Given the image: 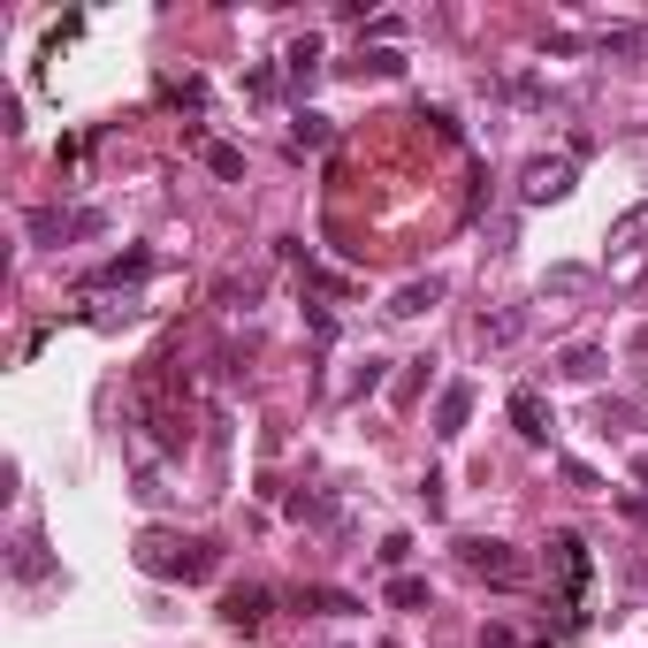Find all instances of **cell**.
I'll list each match as a JSON object with an SVG mask.
<instances>
[{
	"instance_id": "1",
	"label": "cell",
	"mask_w": 648,
	"mask_h": 648,
	"mask_svg": "<svg viewBox=\"0 0 648 648\" xmlns=\"http://www.w3.org/2000/svg\"><path fill=\"white\" fill-rule=\"evenodd\" d=\"M214 542H198V534H137V573H153V580H214Z\"/></svg>"
},
{
	"instance_id": "2",
	"label": "cell",
	"mask_w": 648,
	"mask_h": 648,
	"mask_svg": "<svg viewBox=\"0 0 648 648\" xmlns=\"http://www.w3.org/2000/svg\"><path fill=\"white\" fill-rule=\"evenodd\" d=\"M457 565H465L473 580H496V587L526 580V557H518L512 542H496V534H465V542H457Z\"/></svg>"
},
{
	"instance_id": "3",
	"label": "cell",
	"mask_w": 648,
	"mask_h": 648,
	"mask_svg": "<svg viewBox=\"0 0 648 648\" xmlns=\"http://www.w3.org/2000/svg\"><path fill=\"white\" fill-rule=\"evenodd\" d=\"M573 176H580V161H573V153L526 161V176H518V198H526V206H549V198H565V192H573Z\"/></svg>"
},
{
	"instance_id": "4",
	"label": "cell",
	"mask_w": 648,
	"mask_h": 648,
	"mask_svg": "<svg viewBox=\"0 0 648 648\" xmlns=\"http://www.w3.org/2000/svg\"><path fill=\"white\" fill-rule=\"evenodd\" d=\"M267 610H275V595H267V587H229V595H222V618H229L237 634L267 626Z\"/></svg>"
},
{
	"instance_id": "5",
	"label": "cell",
	"mask_w": 648,
	"mask_h": 648,
	"mask_svg": "<svg viewBox=\"0 0 648 648\" xmlns=\"http://www.w3.org/2000/svg\"><path fill=\"white\" fill-rule=\"evenodd\" d=\"M465 420H473V382H451L443 397H435V435H443V443H457V435H465Z\"/></svg>"
},
{
	"instance_id": "6",
	"label": "cell",
	"mask_w": 648,
	"mask_h": 648,
	"mask_svg": "<svg viewBox=\"0 0 648 648\" xmlns=\"http://www.w3.org/2000/svg\"><path fill=\"white\" fill-rule=\"evenodd\" d=\"M549 557H557V573H565V603H580V587H587V542H580V534H557Z\"/></svg>"
},
{
	"instance_id": "7",
	"label": "cell",
	"mask_w": 648,
	"mask_h": 648,
	"mask_svg": "<svg viewBox=\"0 0 648 648\" xmlns=\"http://www.w3.org/2000/svg\"><path fill=\"white\" fill-rule=\"evenodd\" d=\"M512 428L526 443H549V404H542V389H512Z\"/></svg>"
},
{
	"instance_id": "8",
	"label": "cell",
	"mask_w": 648,
	"mask_h": 648,
	"mask_svg": "<svg viewBox=\"0 0 648 648\" xmlns=\"http://www.w3.org/2000/svg\"><path fill=\"white\" fill-rule=\"evenodd\" d=\"M435 298H443V282H435V275H428V282H404V290H397V306H389V313H397V321H420V313H428V306H435Z\"/></svg>"
},
{
	"instance_id": "9",
	"label": "cell",
	"mask_w": 648,
	"mask_h": 648,
	"mask_svg": "<svg viewBox=\"0 0 648 648\" xmlns=\"http://www.w3.org/2000/svg\"><path fill=\"white\" fill-rule=\"evenodd\" d=\"M641 245H648V206H634L610 222V253H641Z\"/></svg>"
},
{
	"instance_id": "10",
	"label": "cell",
	"mask_w": 648,
	"mask_h": 648,
	"mask_svg": "<svg viewBox=\"0 0 648 648\" xmlns=\"http://www.w3.org/2000/svg\"><path fill=\"white\" fill-rule=\"evenodd\" d=\"M328 137H336V130H328V115H313V107H298V123H290V145H298V153H321Z\"/></svg>"
},
{
	"instance_id": "11",
	"label": "cell",
	"mask_w": 648,
	"mask_h": 648,
	"mask_svg": "<svg viewBox=\"0 0 648 648\" xmlns=\"http://www.w3.org/2000/svg\"><path fill=\"white\" fill-rule=\"evenodd\" d=\"M557 367H565V382H595V374H603V367H610V359H603V351H595V343H573V351H565V359H557Z\"/></svg>"
},
{
	"instance_id": "12",
	"label": "cell",
	"mask_w": 648,
	"mask_h": 648,
	"mask_svg": "<svg viewBox=\"0 0 648 648\" xmlns=\"http://www.w3.org/2000/svg\"><path fill=\"white\" fill-rule=\"evenodd\" d=\"M351 76H404V54H397V47H367V54L351 62Z\"/></svg>"
},
{
	"instance_id": "13",
	"label": "cell",
	"mask_w": 648,
	"mask_h": 648,
	"mask_svg": "<svg viewBox=\"0 0 648 648\" xmlns=\"http://www.w3.org/2000/svg\"><path fill=\"white\" fill-rule=\"evenodd\" d=\"M198 153H206V168H214L222 184H237V176H245V153H237V145H214V137H206Z\"/></svg>"
},
{
	"instance_id": "14",
	"label": "cell",
	"mask_w": 648,
	"mask_h": 648,
	"mask_svg": "<svg viewBox=\"0 0 648 648\" xmlns=\"http://www.w3.org/2000/svg\"><path fill=\"white\" fill-rule=\"evenodd\" d=\"M282 62H290V84H313V76H321V47H313V39H298Z\"/></svg>"
},
{
	"instance_id": "15",
	"label": "cell",
	"mask_w": 648,
	"mask_h": 648,
	"mask_svg": "<svg viewBox=\"0 0 648 648\" xmlns=\"http://www.w3.org/2000/svg\"><path fill=\"white\" fill-rule=\"evenodd\" d=\"M145 267H153V259H145V253H123V259H107V267H100L92 282H137Z\"/></svg>"
},
{
	"instance_id": "16",
	"label": "cell",
	"mask_w": 648,
	"mask_h": 648,
	"mask_svg": "<svg viewBox=\"0 0 648 648\" xmlns=\"http://www.w3.org/2000/svg\"><path fill=\"white\" fill-rule=\"evenodd\" d=\"M542 290H549V298H573V290H587V267H549Z\"/></svg>"
},
{
	"instance_id": "17",
	"label": "cell",
	"mask_w": 648,
	"mask_h": 648,
	"mask_svg": "<svg viewBox=\"0 0 648 648\" xmlns=\"http://www.w3.org/2000/svg\"><path fill=\"white\" fill-rule=\"evenodd\" d=\"M16 573H23V580H39V573H47V557H39V542H31V534L16 542Z\"/></svg>"
},
{
	"instance_id": "18",
	"label": "cell",
	"mask_w": 648,
	"mask_h": 648,
	"mask_svg": "<svg viewBox=\"0 0 648 648\" xmlns=\"http://www.w3.org/2000/svg\"><path fill=\"white\" fill-rule=\"evenodd\" d=\"M306 610H359L351 595H336V587H306Z\"/></svg>"
},
{
	"instance_id": "19",
	"label": "cell",
	"mask_w": 648,
	"mask_h": 648,
	"mask_svg": "<svg viewBox=\"0 0 648 648\" xmlns=\"http://www.w3.org/2000/svg\"><path fill=\"white\" fill-rule=\"evenodd\" d=\"M389 603H397V610H420V603H428V580H397L389 587Z\"/></svg>"
},
{
	"instance_id": "20",
	"label": "cell",
	"mask_w": 648,
	"mask_h": 648,
	"mask_svg": "<svg viewBox=\"0 0 648 648\" xmlns=\"http://www.w3.org/2000/svg\"><path fill=\"white\" fill-rule=\"evenodd\" d=\"M518 328H526V321H518V313H496V321H481V336H488V343H512Z\"/></svg>"
},
{
	"instance_id": "21",
	"label": "cell",
	"mask_w": 648,
	"mask_h": 648,
	"mask_svg": "<svg viewBox=\"0 0 648 648\" xmlns=\"http://www.w3.org/2000/svg\"><path fill=\"white\" fill-rule=\"evenodd\" d=\"M565 481H573V488H603V473H595V465H580V457H565Z\"/></svg>"
},
{
	"instance_id": "22",
	"label": "cell",
	"mask_w": 648,
	"mask_h": 648,
	"mask_svg": "<svg viewBox=\"0 0 648 648\" xmlns=\"http://www.w3.org/2000/svg\"><path fill=\"white\" fill-rule=\"evenodd\" d=\"M634 351H641V359H648V321H641V328H634Z\"/></svg>"
}]
</instances>
